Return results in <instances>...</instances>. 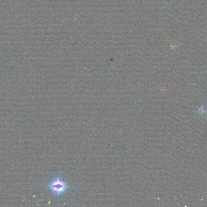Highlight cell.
Masks as SVG:
<instances>
[{
	"label": "cell",
	"instance_id": "obj_1",
	"mask_svg": "<svg viewBox=\"0 0 207 207\" xmlns=\"http://www.w3.org/2000/svg\"><path fill=\"white\" fill-rule=\"evenodd\" d=\"M70 185L63 177L58 176L51 179L48 184L50 191L56 196L64 195L69 189Z\"/></svg>",
	"mask_w": 207,
	"mask_h": 207
},
{
	"label": "cell",
	"instance_id": "obj_2",
	"mask_svg": "<svg viewBox=\"0 0 207 207\" xmlns=\"http://www.w3.org/2000/svg\"><path fill=\"white\" fill-rule=\"evenodd\" d=\"M205 112V109L203 106H200L199 108H198V114L200 116H203L204 115Z\"/></svg>",
	"mask_w": 207,
	"mask_h": 207
}]
</instances>
